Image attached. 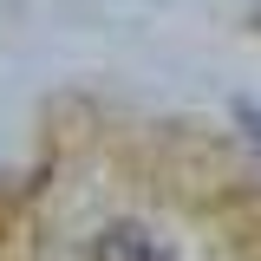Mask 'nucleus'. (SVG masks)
Here are the masks:
<instances>
[{
    "instance_id": "1",
    "label": "nucleus",
    "mask_w": 261,
    "mask_h": 261,
    "mask_svg": "<svg viewBox=\"0 0 261 261\" xmlns=\"http://www.w3.org/2000/svg\"><path fill=\"white\" fill-rule=\"evenodd\" d=\"M92 261H170V255H163L144 228H105L92 242Z\"/></svg>"
}]
</instances>
